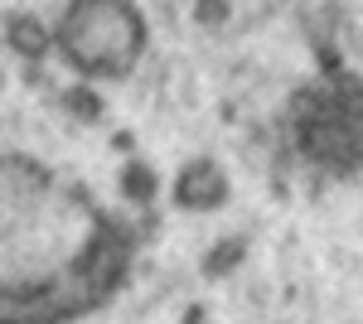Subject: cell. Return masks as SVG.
Returning a JSON list of instances; mask_svg holds the SVG:
<instances>
[{
	"label": "cell",
	"instance_id": "obj_2",
	"mask_svg": "<svg viewBox=\"0 0 363 324\" xmlns=\"http://www.w3.org/2000/svg\"><path fill=\"white\" fill-rule=\"evenodd\" d=\"M58 44L87 73H126L145 44V25L131 0H73Z\"/></svg>",
	"mask_w": 363,
	"mask_h": 324
},
{
	"label": "cell",
	"instance_id": "obj_3",
	"mask_svg": "<svg viewBox=\"0 0 363 324\" xmlns=\"http://www.w3.org/2000/svg\"><path fill=\"white\" fill-rule=\"evenodd\" d=\"M174 194H179V203H189V208H213V203H223L228 179L218 174V164L194 160L189 169H184V174H179V184H174Z\"/></svg>",
	"mask_w": 363,
	"mask_h": 324
},
{
	"label": "cell",
	"instance_id": "obj_1",
	"mask_svg": "<svg viewBox=\"0 0 363 324\" xmlns=\"http://www.w3.org/2000/svg\"><path fill=\"white\" fill-rule=\"evenodd\" d=\"M131 228L92 189L29 155H0V324H78L126 286Z\"/></svg>",
	"mask_w": 363,
	"mask_h": 324
}]
</instances>
